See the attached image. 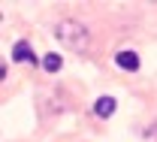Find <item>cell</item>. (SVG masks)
Wrapping results in <instances>:
<instances>
[{
    "label": "cell",
    "mask_w": 157,
    "mask_h": 142,
    "mask_svg": "<svg viewBox=\"0 0 157 142\" xmlns=\"http://www.w3.org/2000/svg\"><path fill=\"white\" fill-rule=\"evenodd\" d=\"M55 36H58L67 48H73V52H85V48H88V30H85L78 21H60L58 27H55Z\"/></svg>",
    "instance_id": "cell-1"
},
{
    "label": "cell",
    "mask_w": 157,
    "mask_h": 142,
    "mask_svg": "<svg viewBox=\"0 0 157 142\" xmlns=\"http://www.w3.org/2000/svg\"><path fill=\"white\" fill-rule=\"evenodd\" d=\"M115 63L121 67V70H130V73H133V70H139V55L130 52V48H124V52L115 55Z\"/></svg>",
    "instance_id": "cell-2"
},
{
    "label": "cell",
    "mask_w": 157,
    "mask_h": 142,
    "mask_svg": "<svg viewBox=\"0 0 157 142\" xmlns=\"http://www.w3.org/2000/svg\"><path fill=\"white\" fill-rule=\"evenodd\" d=\"M12 58H15L18 63H24V61L33 63V48H30V42L18 40V42H15V48H12Z\"/></svg>",
    "instance_id": "cell-3"
},
{
    "label": "cell",
    "mask_w": 157,
    "mask_h": 142,
    "mask_svg": "<svg viewBox=\"0 0 157 142\" xmlns=\"http://www.w3.org/2000/svg\"><path fill=\"white\" fill-rule=\"evenodd\" d=\"M94 112H97L100 118H109V115L115 112V100H112V97H100V100L94 103Z\"/></svg>",
    "instance_id": "cell-4"
},
{
    "label": "cell",
    "mask_w": 157,
    "mask_h": 142,
    "mask_svg": "<svg viewBox=\"0 0 157 142\" xmlns=\"http://www.w3.org/2000/svg\"><path fill=\"white\" fill-rule=\"evenodd\" d=\"M42 67H45L48 73H58L60 67H63V61H60V55H45V58H42Z\"/></svg>",
    "instance_id": "cell-5"
}]
</instances>
